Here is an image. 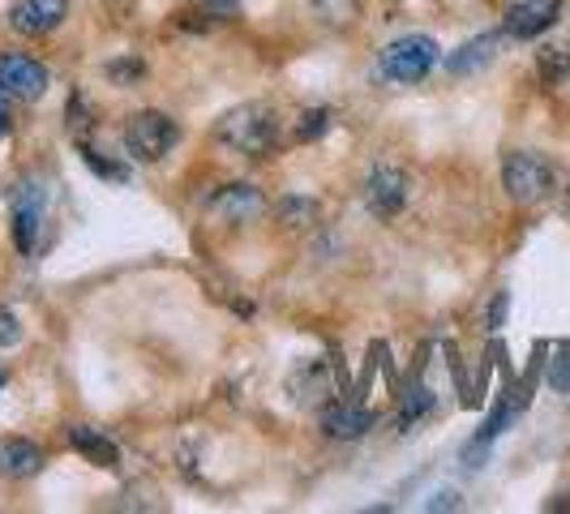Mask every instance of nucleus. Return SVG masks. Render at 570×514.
<instances>
[{
    "label": "nucleus",
    "instance_id": "nucleus-20",
    "mask_svg": "<svg viewBox=\"0 0 570 514\" xmlns=\"http://www.w3.org/2000/svg\"><path fill=\"white\" fill-rule=\"evenodd\" d=\"M549 386H553L558 395H570V343L558 347V356H553V365H549Z\"/></svg>",
    "mask_w": 570,
    "mask_h": 514
},
{
    "label": "nucleus",
    "instance_id": "nucleus-8",
    "mask_svg": "<svg viewBox=\"0 0 570 514\" xmlns=\"http://www.w3.org/2000/svg\"><path fill=\"white\" fill-rule=\"evenodd\" d=\"M206 210L219 215L224 224H257L271 210V201L257 185H224V189H215V198L206 201Z\"/></svg>",
    "mask_w": 570,
    "mask_h": 514
},
{
    "label": "nucleus",
    "instance_id": "nucleus-23",
    "mask_svg": "<svg viewBox=\"0 0 570 514\" xmlns=\"http://www.w3.org/2000/svg\"><path fill=\"white\" fill-rule=\"evenodd\" d=\"M206 18H232L240 9V0H194Z\"/></svg>",
    "mask_w": 570,
    "mask_h": 514
},
{
    "label": "nucleus",
    "instance_id": "nucleus-9",
    "mask_svg": "<svg viewBox=\"0 0 570 514\" xmlns=\"http://www.w3.org/2000/svg\"><path fill=\"white\" fill-rule=\"evenodd\" d=\"M69 18V0H13L4 22L13 34H52Z\"/></svg>",
    "mask_w": 570,
    "mask_h": 514
},
{
    "label": "nucleus",
    "instance_id": "nucleus-14",
    "mask_svg": "<svg viewBox=\"0 0 570 514\" xmlns=\"http://www.w3.org/2000/svg\"><path fill=\"white\" fill-rule=\"evenodd\" d=\"M69 446H73L82 458H90V463L108 467V472H116V467H120V451H116V442H112V437H104L99 428L69 425Z\"/></svg>",
    "mask_w": 570,
    "mask_h": 514
},
{
    "label": "nucleus",
    "instance_id": "nucleus-21",
    "mask_svg": "<svg viewBox=\"0 0 570 514\" xmlns=\"http://www.w3.org/2000/svg\"><path fill=\"white\" fill-rule=\"evenodd\" d=\"M314 4L326 13V22H352L365 0H314Z\"/></svg>",
    "mask_w": 570,
    "mask_h": 514
},
{
    "label": "nucleus",
    "instance_id": "nucleus-10",
    "mask_svg": "<svg viewBox=\"0 0 570 514\" xmlns=\"http://www.w3.org/2000/svg\"><path fill=\"white\" fill-rule=\"evenodd\" d=\"M562 13V0H514L507 9V22H502V34L511 39H537L544 30L558 22Z\"/></svg>",
    "mask_w": 570,
    "mask_h": 514
},
{
    "label": "nucleus",
    "instance_id": "nucleus-2",
    "mask_svg": "<svg viewBox=\"0 0 570 514\" xmlns=\"http://www.w3.org/2000/svg\"><path fill=\"white\" fill-rule=\"evenodd\" d=\"M502 189L519 206H537V201H544L558 189V171H553L549 159L532 155V150H511L502 159Z\"/></svg>",
    "mask_w": 570,
    "mask_h": 514
},
{
    "label": "nucleus",
    "instance_id": "nucleus-16",
    "mask_svg": "<svg viewBox=\"0 0 570 514\" xmlns=\"http://www.w3.org/2000/svg\"><path fill=\"white\" fill-rule=\"evenodd\" d=\"M322 206L314 198H284L279 201V224L284 228H314Z\"/></svg>",
    "mask_w": 570,
    "mask_h": 514
},
{
    "label": "nucleus",
    "instance_id": "nucleus-22",
    "mask_svg": "<svg viewBox=\"0 0 570 514\" xmlns=\"http://www.w3.org/2000/svg\"><path fill=\"white\" fill-rule=\"evenodd\" d=\"M18 343H22V322H18L13 309H0V352H9Z\"/></svg>",
    "mask_w": 570,
    "mask_h": 514
},
{
    "label": "nucleus",
    "instance_id": "nucleus-27",
    "mask_svg": "<svg viewBox=\"0 0 570 514\" xmlns=\"http://www.w3.org/2000/svg\"><path fill=\"white\" fill-rule=\"evenodd\" d=\"M0 391H4V373H0Z\"/></svg>",
    "mask_w": 570,
    "mask_h": 514
},
{
    "label": "nucleus",
    "instance_id": "nucleus-25",
    "mask_svg": "<svg viewBox=\"0 0 570 514\" xmlns=\"http://www.w3.org/2000/svg\"><path fill=\"white\" fill-rule=\"evenodd\" d=\"M13 134V103H9V95L0 90V142Z\"/></svg>",
    "mask_w": 570,
    "mask_h": 514
},
{
    "label": "nucleus",
    "instance_id": "nucleus-5",
    "mask_svg": "<svg viewBox=\"0 0 570 514\" xmlns=\"http://www.w3.org/2000/svg\"><path fill=\"white\" fill-rule=\"evenodd\" d=\"M52 86V73L43 60L27 57V52H9L0 57V90L9 99H22V103H39Z\"/></svg>",
    "mask_w": 570,
    "mask_h": 514
},
{
    "label": "nucleus",
    "instance_id": "nucleus-15",
    "mask_svg": "<svg viewBox=\"0 0 570 514\" xmlns=\"http://www.w3.org/2000/svg\"><path fill=\"white\" fill-rule=\"evenodd\" d=\"M331 365L326 360H305V369L292 373V382H287V391H292V399L296 403H314L326 395V382H331Z\"/></svg>",
    "mask_w": 570,
    "mask_h": 514
},
{
    "label": "nucleus",
    "instance_id": "nucleus-13",
    "mask_svg": "<svg viewBox=\"0 0 570 514\" xmlns=\"http://www.w3.org/2000/svg\"><path fill=\"white\" fill-rule=\"evenodd\" d=\"M498 48H502V34H476V39L459 43L455 52L446 57V73H455V78H472V73H481L489 60L498 57Z\"/></svg>",
    "mask_w": 570,
    "mask_h": 514
},
{
    "label": "nucleus",
    "instance_id": "nucleus-19",
    "mask_svg": "<svg viewBox=\"0 0 570 514\" xmlns=\"http://www.w3.org/2000/svg\"><path fill=\"white\" fill-rule=\"evenodd\" d=\"M331 129V112L326 108H309V112H301V125H296V138L301 142H314Z\"/></svg>",
    "mask_w": 570,
    "mask_h": 514
},
{
    "label": "nucleus",
    "instance_id": "nucleus-26",
    "mask_svg": "<svg viewBox=\"0 0 570 514\" xmlns=\"http://www.w3.org/2000/svg\"><path fill=\"white\" fill-rule=\"evenodd\" d=\"M455 497L459 493H438V502H429V511H459Z\"/></svg>",
    "mask_w": 570,
    "mask_h": 514
},
{
    "label": "nucleus",
    "instance_id": "nucleus-1",
    "mask_svg": "<svg viewBox=\"0 0 570 514\" xmlns=\"http://www.w3.org/2000/svg\"><path fill=\"white\" fill-rule=\"evenodd\" d=\"M215 138L228 150H236V155L254 159V164L271 159L275 146H279V116H275L271 103H240L215 125Z\"/></svg>",
    "mask_w": 570,
    "mask_h": 514
},
{
    "label": "nucleus",
    "instance_id": "nucleus-12",
    "mask_svg": "<svg viewBox=\"0 0 570 514\" xmlns=\"http://www.w3.org/2000/svg\"><path fill=\"white\" fill-rule=\"evenodd\" d=\"M43 467V446L27 437H0V476L4 481H27Z\"/></svg>",
    "mask_w": 570,
    "mask_h": 514
},
{
    "label": "nucleus",
    "instance_id": "nucleus-3",
    "mask_svg": "<svg viewBox=\"0 0 570 514\" xmlns=\"http://www.w3.org/2000/svg\"><path fill=\"white\" fill-rule=\"evenodd\" d=\"M176 142H180V125H176L168 112L146 108V112L129 116V125H125V150H129V159H138V164H159V159H168Z\"/></svg>",
    "mask_w": 570,
    "mask_h": 514
},
{
    "label": "nucleus",
    "instance_id": "nucleus-11",
    "mask_svg": "<svg viewBox=\"0 0 570 514\" xmlns=\"http://www.w3.org/2000/svg\"><path fill=\"white\" fill-rule=\"evenodd\" d=\"M373 425H377V416H373L370 407H361V403H331L322 412V433L326 437H340V442H356Z\"/></svg>",
    "mask_w": 570,
    "mask_h": 514
},
{
    "label": "nucleus",
    "instance_id": "nucleus-18",
    "mask_svg": "<svg viewBox=\"0 0 570 514\" xmlns=\"http://www.w3.org/2000/svg\"><path fill=\"white\" fill-rule=\"evenodd\" d=\"M429 407H433V395H429L425 386H416V391L407 395V403H403V407H400V428H403V433H407V428L416 425V421L425 416Z\"/></svg>",
    "mask_w": 570,
    "mask_h": 514
},
{
    "label": "nucleus",
    "instance_id": "nucleus-4",
    "mask_svg": "<svg viewBox=\"0 0 570 514\" xmlns=\"http://www.w3.org/2000/svg\"><path fill=\"white\" fill-rule=\"evenodd\" d=\"M438 57H442V52H438V43H433L429 34H403V39H395V43H386V48H382L377 69H382L391 82L416 86L433 73Z\"/></svg>",
    "mask_w": 570,
    "mask_h": 514
},
{
    "label": "nucleus",
    "instance_id": "nucleus-24",
    "mask_svg": "<svg viewBox=\"0 0 570 514\" xmlns=\"http://www.w3.org/2000/svg\"><path fill=\"white\" fill-rule=\"evenodd\" d=\"M507 305H511V291H498V296H493V305H489V330H498V326H502Z\"/></svg>",
    "mask_w": 570,
    "mask_h": 514
},
{
    "label": "nucleus",
    "instance_id": "nucleus-6",
    "mask_svg": "<svg viewBox=\"0 0 570 514\" xmlns=\"http://www.w3.org/2000/svg\"><path fill=\"white\" fill-rule=\"evenodd\" d=\"M43 219H48V194L43 185H18L13 189V245L18 254H35L39 245V231H43Z\"/></svg>",
    "mask_w": 570,
    "mask_h": 514
},
{
    "label": "nucleus",
    "instance_id": "nucleus-17",
    "mask_svg": "<svg viewBox=\"0 0 570 514\" xmlns=\"http://www.w3.org/2000/svg\"><path fill=\"white\" fill-rule=\"evenodd\" d=\"M537 69H541L544 82H567L570 78V48H562V43L541 48V52H537Z\"/></svg>",
    "mask_w": 570,
    "mask_h": 514
},
{
    "label": "nucleus",
    "instance_id": "nucleus-7",
    "mask_svg": "<svg viewBox=\"0 0 570 514\" xmlns=\"http://www.w3.org/2000/svg\"><path fill=\"white\" fill-rule=\"evenodd\" d=\"M407 194H412L407 171L391 168V164H382V168H373L365 176V206H370V215H377V219H395L403 206H407Z\"/></svg>",
    "mask_w": 570,
    "mask_h": 514
}]
</instances>
